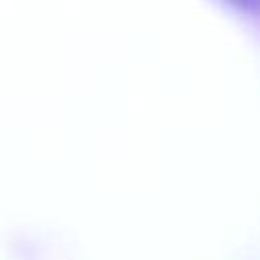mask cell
Returning a JSON list of instances; mask_svg holds the SVG:
<instances>
[{"label": "cell", "instance_id": "1", "mask_svg": "<svg viewBox=\"0 0 260 260\" xmlns=\"http://www.w3.org/2000/svg\"><path fill=\"white\" fill-rule=\"evenodd\" d=\"M225 2H230L238 8H244V10H254L260 6V0H225Z\"/></svg>", "mask_w": 260, "mask_h": 260}]
</instances>
